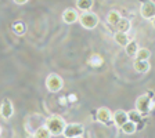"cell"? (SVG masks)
<instances>
[{
	"instance_id": "obj_1",
	"label": "cell",
	"mask_w": 155,
	"mask_h": 138,
	"mask_svg": "<svg viewBox=\"0 0 155 138\" xmlns=\"http://www.w3.org/2000/svg\"><path fill=\"white\" fill-rule=\"evenodd\" d=\"M45 127L50 131L51 135H61L65 129V120L58 115L48 116L45 120Z\"/></svg>"
},
{
	"instance_id": "obj_2",
	"label": "cell",
	"mask_w": 155,
	"mask_h": 138,
	"mask_svg": "<svg viewBox=\"0 0 155 138\" xmlns=\"http://www.w3.org/2000/svg\"><path fill=\"white\" fill-rule=\"evenodd\" d=\"M152 108H154V101L151 100V97H150L148 94L140 95L139 98H137V101H136V111L141 116L148 115Z\"/></svg>"
},
{
	"instance_id": "obj_3",
	"label": "cell",
	"mask_w": 155,
	"mask_h": 138,
	"mask_svg": "<svg viewBox=\"0 0 155 138\" xmlns=\"http://www.w3.org/2000/svg\"><path fill=\"white\" fill-rule=\"evenodd\" d=\"M78 21L81 22V25L83 26V28L94 29L97 25H98L100 18H98V15H97L96 13H91V11H84L83 14H81V15H79Z\"/></svg>"
},
{
	"instance_id": "obj_4",
	"label": "cell",
	"mask_w": 155,
	"mask_h": 138,
	"mask_svg": "<svg viewBox=\"0 0 155 138\" xmlns=\"http://www.w3.org/2000/svg\"><path fill=\"white\" fill-rule=\"evenodd\" d=\"M64 86V82H62L61 76L57 73H51L48 75L47 79H46V87H47L48 91H51V93H57L60 91Z\"/></svg>"
},
{
	"instance_id": "obj_5",
	"label": "cell",
	"mask_w": 155,
	"mask_h": 138,
	"mask_svg": "<svg viewBox=\"0 0 155 138\" xmlns=\"http://www.w3.org/2000/svg\"><path fill=\"white\" fill-rule=\"evenodd\" d=\"M83 131H84V129L81 123H69V124H65L62 135H65L67 138H75V137L82 135Z\"/></svg>"
},
{
	"instance_id": "obj_6",
	"label": "cell",
	"mask_w": 155,
	"mask_h": 138,
	"mask_svg": "<svg viewBox=\"0 0 155 138\" xmlns=\"http://www.w3.org/2000/svg\"><path fill=\"white\" fill-rule=\"evenodd\" d=\"M140 14H141L143 18L154 21L155 6H154V3H152L151 0H147V2H144V3L141 4V7H140Z\"/></svg>"
},
{
	"instance_id": "obj_7",
	"label": "cell",
	"mask_w": 155,
	"mask_h": 138,
	"mask_svg": "<svg viewBox=\"0 0 155 138\" xmlns=\"http://www.w3.org/2000/svg\"><path fill=\"white\" fill-rule=\"evenodd\" d=\"M97 120L105 126H110L112 123V112L108 108H105V106L98 108V111H97Z\"/></svg>"
},
{
	"instance_id": "obj_8",
	"label": "cell",
	"mask_w": 155,
	"mask_h": 138,
	"mask_svg": "<svg viewBox=\"0 0 155 138\" xmlns=\"http://www.w3.org/2000/svg\"><path fill=\"white\" fill-rule=\"evenodd\" d=\"M14 113V106H13V102L10 100H4L2 106H0V115L3 119H10Z\"/></svg>"
},
{
	"instance_id": "obj_9",
	"label": "cell",
	"mask_w": 155,
	"mask_h": 138,
	"mask_svg": "<svg viewBox=\"0 0 155 138\" xmlns=\"http://www.w3.org/2000/svg\"><path fill=\"white\" fill-rule=\"evenodd\" d=\"M78 18H79V13L75 8H67L62 13V21L65 24H74L78 21Z\"/></svg>"
},
{
	"instance_id": "obj_10",
	"label": "cell",
	"mask_w": 155,
	"mask_h": 138,
	"mask_svg": "<svg viewBox=\"0 0 155 138\" xmlns=\"http://www.w3.org/2000/svg\"><path fill=\"white\" fill-rule=\"evenodd\" d=\"M112 122L115 123L116 126H122L125 124L126 122H127V112H125V111L122 109H118L116 112L112 113Z\"/></svg>"
},
{
	"instance_id": "obj_11",
	"label": "cell",
	"mask_w": 155,
	"mask_h": 138,
	"mask_svg": "<svg viewBox=\"0 0 155 138\" xmlns=\"http://www.w3.org/2000/svg\"><path fill=\"white\" fill-rule=\"evenodd\" d=\"M150 62L148 59H136L134 64H133V68H134L136 72H139V73H145V72L150 71Z\"/></svg>"
},
{
	"instance_id": "obj_12",
	"label": "cell",
	"mask_w": 155,
	"mask_h": 138,
	"mask_svg": "<svg viewBox=\"0 0 155 138\" xmlns=\"http://www.w3.org/2000/svg\"><path fill=\"white\" fill-rule=\"evenodd\" d=\"M114 40H115V43L119 44L120 47H125V46L130 42L127 33H123V32H116L115 35H114Z\"/></svg>"
},
{
	"instance_id": "obj_13",
	"label": "cell",
	"mask_w": 155,
	"mask_h": 138,
	"mask_svg": "<svg viewBox=\"0 0 155 138\" xmlns=\"http://www.w3.org/2000/svg\"><path fill=\"white\" fill-rule=\"evenodd\" d=\"M115 28H116V32L126 33L130 29V21L127 18H120L119 21H118V24L115 25Z\"/></svg>"
},
{
	"instance_id": "obj_14",
	"label": "cell",
	"mask_w": 155,
	"mask_h": 138,
	"mask_svg": "<svg viewBox=\"0 0 155 138\" xmlns=\"http://www.w3.org/2000/svg\"><path fill=\"white\" fill-rule=\"evenodd\" d=\"M94 2L93 0H76V7L82 11H90L91 7H93Z\"/></svg>"
},
{
	"instance_id": "obj_15",
	"label": "cell",
	"mask_w": 155,
	"mask_h": 138,
	"mask_svg": "<svg viewBox=\"0 0 155 138\" xmlns=\"http://www.w3.org/2000/svg\"><path fill=\"white\" fill-rule=\"evenodd\" d=\"M33 137L35 138H50L51 134H50V131L46 129L45 126H40V127H38V129L33 131Z\"/></svg>"
},
{
	"instance_id": "obj_16",
	"label": "cell",
	"mask_w": 155,
	"mask_h": 138,
	"mask_svg": "<svg viewBox=\"0 0 155 138\" xmlns=\"http://www.w3.org/2000/svg\"><path fill=\"white\" fill-rule=\"evenodd\" d=\"M137 50H139V46H137V43L136 42H133V40L125 46V51H126V54L129 55V57H134L136 53H137Z\"/></svg>"
},
{
	"instance_id": "obj_17",
	"label": "cell",
	"mask_w": 155,
	"mask_h": 138,
	"mask_svg": "<svg viewBox=\"0 0 155 138\" xmlns=\"http://www.w3.org/2000/svg\"><path fill=\"white\" fill-rule=\"evenodd\" d=\"M120 129H122V131L125 133V134H133V133H136V130H137V124H134L133 122L127 120L125 124L120 126Z\"/></svg>"
},
{
	"instance_id": "obj_18",
	"label": "cell",
	"mask_w": 155,
	"mask_h": 138,
	"mask_svg": "<svg viewBox=\"0 0 155 138\" xmlns=\"http://www.w3.org/2000/svg\"><path fill=\"white\" fill-rule=\"evenodd\" d=\"M120 18H122V17H120V14L118 13V11H110V13L107 14V21H108V24H111L112 26H115Z\"/></svg>"
},
{
	"instance_id": "obj_19",
	"label": "cell",
	"mask_w": 155,
	"mask_h": 138,
	"mask_svg": "<svg viewBox=\"0 0 155 138\" xmlns=\"http://www.w3.org/2000/svg\"><path fill=\"white\" fill-rule=\"evenodd\" d=\"M150 55H151V51H150L148 48H139L137 53H136V59H148Z\"/></svg>"
},
{
	"instance_id": "obj_20",
	"label": "cell",
	"mask_w": 155,
	"mask_h": 138,
	"mask_svg": "<svg viewBox=\"0 0 155 138\" xmlns=\"http://www.w3.org/2000/svg\"><path fill=\"white\" fill-rule=\"evenodd\" d=\"M141 117L143 116L140 115L137 111H130V112H127V120H130V122H133L134 124H137V123L141 122Z\"/></svg>"
},
{
	"instance_id": "obj_21",
	"label": "cell",
	"mask_w": 155,
	"mask_h": 138,
	"mask_svg": "<svg viewBox=\"0 0 155 138\" xmlns=\"http://www.w3.org/2000/svg\"><path fill=\"white\" fill-rule=\"evenodd\" d=\"M89 64L94 68H98L100 65H103V58H101V55H98V54H93L90 57V59H89Z\"/></svg>"
},
{
	"instance_id": "obj_22",
	"label": "cell",
	"mask_w": 155,
	"mask_h": 138,
	"mask_svg": "<svg viewBox=\"0 0 155 138\" xmlns=\"http://www.w3.org/2000/svg\"><path fill=\"white\" fill-rule=\"evenodd\" d=\"M13 30L17 33V35H24L25 33V30H26V26H25V24L24 22H21V21H18V22H15L13 25Z\"/></svg>"
},
{
	"instance_id": "obj_23",
	"label": "cell",
	"mask_w": 155,
	"mask_h": 138,
	"mask_svg": "<svg viewBox=\"0 0 155 138\" xmlns=\"http://www.w3.org/2000/svg\"><path fill=\"white\" fill-rule=\"evenodd\" d=\"M14 3H17V4H25V3H28V0H14Z\"/></svg>"
},
{
	"instance_id": "obj_24",
	"label": "cell",
	"mask_w": 155,
	"mask_h": 138,
	"mask_svg": "<svg viewBox=\"0 0 155 138\" xmlns=\"http://www.w3.org/2000/svg\"><path fill=\"white\" fill-rule=\"evenodd\" d=\"M75 138H83V137H82V135H79V137H75Z\"/></svg>"
},
{
	"instance_id": "obj_25",
	"label": "cell",
	"mask_w": 155,
	"mask_h": 138,
	"mask_svg": "<svg viewBox=\"0 0 155 138\" xmlns=\"http://www.w3.org/2000/svg\"><path fill=\"white\" fill-rule=\"evenodd\" d=\"M28 138H35V137H33V135H31V137H28Z\"/></svg>"
},
{
	"instance_id": "obj_26",
	"label": "cell",
	"mask_w": 155,
	"mask_h": 138,
	"mask_svg": "<svg viewBox=\"0 0 155 138\" xmlns=\"http://www.w3.org/2000/svg\"><path fill=\"white\" fill-rule=\"evenodd\" d=\"M0 134H2V127H0Z\"/></svg>"
}]
</instances>
